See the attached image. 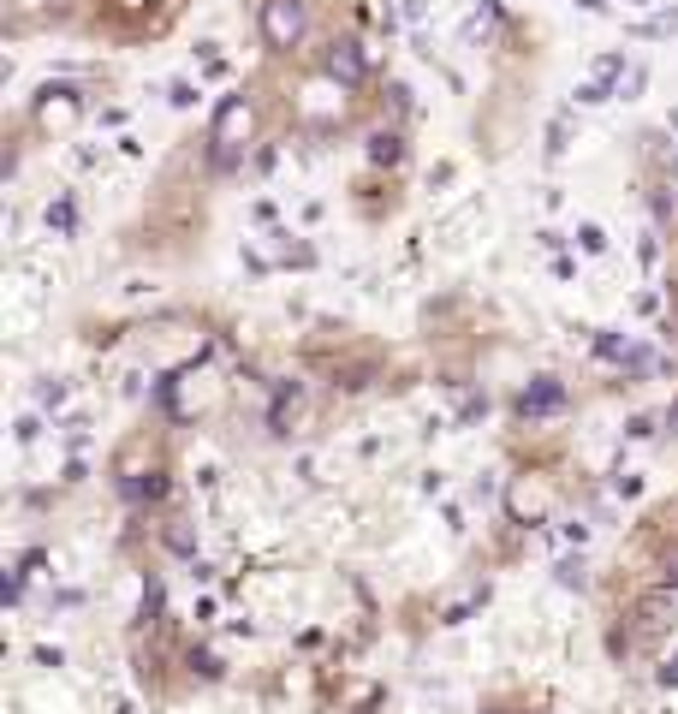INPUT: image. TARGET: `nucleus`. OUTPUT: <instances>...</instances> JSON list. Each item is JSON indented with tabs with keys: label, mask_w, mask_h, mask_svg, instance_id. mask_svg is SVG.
<instances>
[{
	"label": "nucleus",
	"mask_w": 678,
	"mask_h": 714,
	"mask_svg": "<svg viewBox=\"0 0 678 714\" xmlns=\"http://www.w3.org/2000/svg\"><path fill=\"white\" fill-rule=\"evenodd\" d=\"M268 36H274V42L298 36V6H274V12H268Z\"/></svg>",
	"instance_id": "1"
}]
</instances>
